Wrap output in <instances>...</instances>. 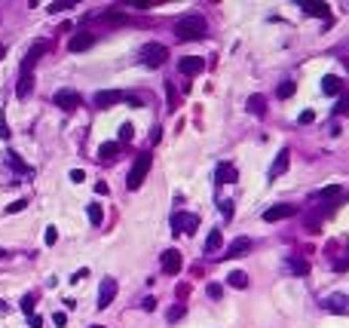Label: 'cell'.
<instances>
[{
	"mask_svg": "<svg viewBox=\"0 0 349 328\" xmlns=\"http://www.w3.org/2000/svg\"><path fill=\"white\" fill-rule=\"evenodd\" d=\"M117 154H120V141H104L98 147V160H113Z\"/></svg>",
	"mask_w": 349,
	"mask_h": 328,
	"instance_id": "d6986e66",
	"label": "cell"
},
{
	"mask_svg": "<svg viewBox=\"0 0 349 328\" xmlns=\"http://www.w3.org/2000/svg\"><path fill=\"white\" fill-rule=\"evenodd\" d=\"M34 304H37V298H34V295H25V298H21V313L34 316Z\"/></svg>",
	"mask_w": 349,
	"mask_h": 328,
	"instance_id": "83f0119b",
	"label": "cell"
},
{
	"mask_svg": "<svg viewBox=\"0 0 349 328\" xmlns=\"http://www.w3.org/2000/svg\"><path fill=\"white\" fill-rule=\"evenodd\" d=\"M166 58H169V49H166L162 43H144V46H141V61H144L147 68H159Z\"/></svg>",
	"mask_w": 349,
	"mask_h": 328,
	"instance_id": "3957f363",
	"label": "cell"
},
{
	"mask_svg": "<svg viewBox=\"0 0 349 328\" xmlns=\"http://www.w3.org/2000/svg\"><path fill=\"white\" fill-rule=\"evenodd\" d=\"M113 298H117V279L107 276V279L101 282V289H98V304H95V307H98V310H107Z\"/></svg>",
	"mask_w": 349,
	"mask_h": 328,
	"instance_id": "52a82bcc",
	"label": "cell"
},
{
	"mask_svg": "<svg viewBox=\"0 0 349 328\" xmlns=\"http://www.w3.org/2000/svg\"><path fill=\"white\" fill-rule=\"evenodd\" d=\"M288 163H291V154H288V150H279V154H276V163L270 166V178H279V175L288 169Z\"/></svg>",
	"mask_w": 349,
	"mask_h": 328,
	"instance_id": "9a60e30c",
	"label": "cell"
},
{
	"mask_svg": "<svg viewBox=\"0 0 349 328\" xmlns=\"http://www.w3.org/2000/svg\"><path fill=\"white\" fill-rule=\"evenodd\" d=\"M120 101H129V95H126V92H120V89H104V92H95V107H101V111H107V107H113V104H120Z\"/></svg>",
	"mask_w": 349,
	"mask_h": 328,
	"instance_id": "8992f818",
	"label": "cell"
},
{
	"mask_svg": "<svg viewBox=\"0 0 349 328\" xmlns=\"http://www.w3.org/2000/svg\"><path fill=\"white\" fill-rule=\"evenodd\" d=\"M199 227V218L196 215H190V212H175L172 215V230L175 233H193Z\"/></svg>",
	"mask_w": 349,
	"mask_h": 328,
	"instance_id": "5b68a950",
	"label": "cell"
},
{
	"mask_svg": "<svg viewBox=\"0 0 349 328\" xmlns=\"http://www.w3.org/2000/svg\"><path fill=\"white\" fill-rule=\"evenodd\" d=\"M248 111H251L254 117H264V111H267V101H264V95H251V98H248Z\"/></svg>",
	"mask_w": 349,
	"mask_h": 328,
	"instance_id": "ffe728a7",
	"label": "cell"
},
{
	"mask_svg": "<svg viewBox=\"0 0 349 328\" xmlns=\"http://www.w3.org/2000/svg\"><path fill=\"white\" fill-rule=\"evenodd\" d=\"M208 298H221V286L212 282V286H208Z\"/></svg>",
	"mask_w": 349,
	"mask_h": 328,
	"instance_id": "f35d334b",
	"label": "cell"
},
{
	"mask_svg": "<svg viewBox=\"0 0 349 328\" xmlns=\"http://www.w3.org/2000/svg\"><path fill=\"white\" fill-rule=\"evenodd\" d=\"M86 215H89L92 224H101V221H104V209H101L98 203H89V206H86Z\"/></svg>",
	"mask_w": 349,
	"mask_h": 328,
	"instance_id": "7402d4cb",
	"label": "cell"
},
{
	"mask_svg": "<svg viewBox=\"0 0 349 328\" xmlns=\"http://www.w3.org/2000/svg\"><path fill=\"white\" fill-rule=\"evenodd\" d=\"M300 9L307 15H319V18H331V6L328 3H300Z\"/></svg>",
	"mask_w": 349,
	"mask_h": 328,
	"instance_id": "2e32d148",
	"label": "cell"
},
{
	"mask_svg": "<svg viewBox=\"0 0 349 328\" xmlns=\"http://www.w3.org/2000/svg\"><path fill=\"white\" fill-rule=\"evenodd\" d=\"M31 89H34V74H31V68H21V71H18V86H15V95H18V98H28V95H31Z\"/></svg>",
	"mask_w": 349,
	"mask_h": 328,
	"instance_id": "8fae6325",
	"label": "cell"
},
{
	"mask_svg": "<svg viewBox=\"0 0 349 328\" xmlns=\"http://www.w3.org/2000/svg\"><path fill=\"white\" fill-rule=\"evenodd\" d=\"M202 68H205V61H202L199 55H184V58L178 61V71H181L184 77H196V74H202Z\"/></svg>",
	"mask_w": 349,
	"mask_h": 328,
	"instance_id": "ba28073f",
	"label": "cell"
},
{
	"mask_svg": "<svg viewBox=\"0 0 349 328\" xmlns=\"http://www.w3.org/2000/svg\"><path fill=\"white\" fill-rule=\"evenodd\" d=\"M52 322H55V325L61 328V325H64V322H67V316H64V313H58V310H55V316H52Z\"/></svg>",
	"mask_w": 349,
	"mask_h": 328,
	"instance_id": "8d00e7d4",
	"label": "cell"
},
{
	"mask_svg": "<svg viewBox=\"0 0 349 328\" xmlns=\"http://www.w3.org/2000/svg\"><path fill=\"white\" fill-rule=\"evenodd\" d=\"M221 215H224V218H233V200H224V203H221Z\"/></svg>",
	"mask_w": 349,
	"mask_h": 328,
	"instance_id": "1f68e13d",
	"label": "cell"
},
{
	"mask_svg": "<svg viewBox=\"0 0 349 328\" xmlns=\"http://www.w3.org/2000/svg\"><path fill=\"white\" fill-rule=\"evenodd\" d=\"M227 282H230L233 289H245V286H248V276H245L242 270H233V273L227 276Z\"/></svg>",
	"mask_w": 349,
	"mask_h": 328,
	"instance_id": "d4e9b609",
	"label": "cell"
},
{
	"mask_svg": "<svg viewBox=\"0 0 349 328\" xmlns=\"http://www.w3.org/2000/svg\"><path fill=\"white\" fill-rule=\"evenodd\" d=\"M248 249H251V239H248V236H239V239H233V243L227 246V255H224V258H242Z\"/></svg>",
	"mask_w": 349,
	"mask_h": 328,
	"instance_id": "4fadbf2b",
	"label": "cell"
},
{
	"mask_svg": "<svg viewBox=\"0 0 349 328\" xmlns=\"http://www.w3.org/2000/svg\"><path fill=\"white\" fill-rule=\"evenodd\" d=\"M52 101H55V107H61V111H77V107L83 104L80 92H74V89H58V92L52 95Z\"/></svg>",
	"mask_w": 349,
	"mask_h": 328,
	"instance_id": "277c9868",
	"label": "cell"
},
{
	"mask_svg": "<svg viewBox=\"0 0 349 328\" xmlns=\"http://www.w3.org/2000/svg\"><path fill=\"white\" fill-rule=\"evenodd\" d=\"M233 181H239V172H236L230 163H221V166L215 169V184H233Z\"/></svg>",
	"mask_w": 349,
	"mask_h": 328,
	"instance_id": "7c38bea8",
	"label": "cell"
},
{
	"mask_svg": "<svg viewBox=\"0 0 349 328\" xmlns=\"http://www.w3.org/2000/svg\"><path fill=\"white\" fill-rule=\"evenodd\" d=\"M28 325H31V328H40V325H43V319H40V316H31V319H28Z\"/></svg>",
	"mask_w": 349,
	"mask_h": 328,
	"instance_id": "60d3db41",
	"label": "cell"
},
{
	"mask_svg": "<svg viewBox=\"0 0 349 328\" xmlns=\"http://www.w3.org/2000/svg\"><path fill=\"white\" fill-rule=\"evenodd\" d=\"M325 310H337V313H346V298L343 295H334L325 301Z\"/></svg>",
	"mask_w": 349,
	"mask_h": 328,
	"instance_id": "cb8c5ba5",
	"label": "cell"
},
{
	"mask_svg": "<svg viewBox=\"0 0 349 328\" xmlns=\"http://www.w3.org/2000/svg\"><path fill=\"white\" fill-rule=\"evenodd\" d=\"M55 239H58V230H55V227H46V233H43V243H46V246H55Z\"/></svg>",
	"mask_w": 349,
	"mask_h": 328,
	"instance_id": "4dcf8cb0",
	"label": "cell"
},
{
	"mask_svg": "<svg viewBox=\"0 0 349 328\" xmlns=\"http://www.w3.org/2000/svg\"><path fill=\"white\" fill-rule=\"evenodd\" d=\"M25 206H28V203H25V200H15V203H12V206H9V212H12V215H15V212H21V209H25Z\"/></svg>",
	"mask_w": 349,
	"mask_h": 328,
	"instance_id": "d590c367",
	"label": "cell"
},
{
	"mask_svg": "<svg viewBox=\"0 0 349 328\" xmlns=\"http://www.w3.org/2000/svg\"><path fill=\"white\" fill-rule=\"evenodd\" d=\"M288 270H291V273H297V276H307V270H310V267H307V261H300V258H288Z\"/></svg>",
	"mask_w": 349,
	"mask_h": 328,
	"instance_id": "484cf974",
	"label": "cell"
},
{
	"mask_svg": "<svg viewBox=\"0 0 349 328\" xmlns=\"http://www.w3.org/2000/svg\"><path fill=\"white\" fill-rule=\"evenodd\" d=\"M291 215H297V209L282 203V206H273V209H267V212H264V221H267V224H273V221H285V218H291Z\"/></svg>",
	"mask_w": 349,
	"mask_h": 328,
	"instance_id": "9c48e42d",
	"label": "cell"
},
{
	"mask_svg": "<svg viewBox=\"0 0 349 328\" xmlns=\"http://www.w3.org/2000/svg\"><path fill=\"white\" fill-rule=\"evenodd\" d=\"M71 181H77V184H80V181H86V175H83L80 169H71Z\"/></svg>",
	"mask_w": 349,
	"mask_h": 328,
	"instance_id": "e575fe53",
	"label": "cell"
},
{
	"mask_svg": "<svg viewBox=\"0 0 349 328\" xmlns=\"http://www.w3.org/2000/svg\"><path fill=\"white\" fill-rule=\"evenodd\" d=\"M43 52H46V43H43V40H40V43H34V46L28 49V55H25L21 68H34V64H37V58H40Z\"/></svg>",
	"mask_w": 349,
	"mask_h": 328,
	"instance_id": "ac0fdd59",
	"label": "cell"
},
{
	"mask_svg": "<svg viewBox=\"0 0 349 328\" xmlns=\"http://www.w3.org/2000/svg\"><path fill=\"white\" fill-rule=\"evenodd\" d=\"M0 307H3V304H0Z\"/></svg>",
	"mask_w": 349,
	"mask_h": 328,
	"instance_id": "ee69618b",
	"label": "cell"
},
{
	"mask_svg": "<svg viewBox=\"0 0 349 328\" xmlns=\"http://www.w3.org/2000/svg\"><path fill=\"white\" fill-rule=\"evenodd\" d=\"M86 276H89V270H77V273H74V279H71V282H83V279H86Z\"/></svg>",
	"mask_w": 349,
	"mask_h": 328,
	"instance_id": "74e56055",
	"label": "cell"
},
{
	"mask_svg": "<svg viewBox=\"0 0 349 328\" xmlns=\"http://www.w3.org/2000/svg\"><path fill=\"white\" fill-rule=\"evenodd\" d=\"M224 246V236H221V230H212L208 233V239H205V252H218Z\"/></svg>",
	"mask_w": 349,
	"mask_h": 328,
	"instance_id": "603a6c76",
	"label": "cell"
},
{
	"mask_svg": "<svg viewBox=\"0 0 349 328\" xmlns=\"http://www.w3.org/2000/svg\"><path fill=\"white\" fill-rule=\"evenodd\" d=\"M95 193H98V196H104V193H107V184H104V181H98V184H95Z\"/></svg>",
	"mask_w": 349,
	"mask_h": 328,
	"instance_id": "ab89813d",
	"label": "cell"
},
{
	"mask_svg": "<svg viewBox=\"0 0 349 328\" xmlns=\"http://www.w3.org/2000/svg\"><path fill=\"white\" fill-rule=\"evenodd\" d=\"M313 120H316V114H313V111H304V114L297 117V123H304V126H307V123H313Z\"/></svg>",
	"mask_w": 349,
	"mask_h": 328,
	"instance_id": "d6a6232c",
	"label": "cell"
},
{
	"mask_svg": "<svg viewBox=\"0 0 349 328\" xmlns=\"http://www.w3.org/2000/svg\"><path fill=\"white\" fill-rule=\"evenodd\" d=\"M132 138H135L132 123H123V126H120V141H132Z\"/></svg>",
	"mask_w": 349,
	"mask_h": 328,
	"instance_id": "f1b7e54d",
	"label": "cell"
},
{
	"mask_svg": "<svg viewBox=\"0 0 349 328\" xmlns=\"http://www.w3.org/2000/svg\"><path fill=\"white\" fill-rule=\"evenodd\" d=\"M92 43H95V37L83 31V34H74V37H71V43H67V49H71V52H83V49H89Z\"/></svg>",
	"mask_w": 349,
	"mask_h": 328,
	"instance_id": "5bb4252c",
	"label": "cell"
},
{
	"mask_svg": "<svg viewBox=\"0 0 349 328\" xmlns=\"http://www.w3.org/2000/svg\"><path fill=\"white\" fill-rule=\"evenodd\" d=\"M181 264H184V258H181V252H178V249H169V252L162 255V270H166L169 276L181 273Z\"/></svg>",
	"mask_w": 349,
	"mask_h": 328,
	"instance_id": "30bf717a",
	"label": "cell"
},
{
	"mask_svg": "<svg viewBox=\"0 0 349 328\" xmlns=\"http://www.w3.org/2000/svg\"><path fill=\"white\" fill-rule=\"evenodd\" d=\"M184 313H187V307H184V304H175V307L169 310V322H178Z\"/></svg>",
	"mask_w": 349,
	"mask_h": 328,
	"instance_id": "f546056e",
	"label": "cell"
},
{
	"mask_svg": "<svg viewBox=\"0 0 349 328\" xmlns=\"http://www.w3.org/2000/svg\"><path fill=\"white\" fill-rule=\"evenodd\" d=\"M49 9H52V12H64V9H74V3H52Z\"/></svg>",
	"mask_w": 349,
	"mask_h": 328,
	"instance_id": "836d02e7",
	"label": "cell"
},
{
	"mask_svg": "<svg viewBox=\"0 0 349 328\" xmlns=\"http://www.w3.org/2000/svg\"><path fill=\"white\" fill-rule=\"evenodd\" d=\"M153 307H156V301H153V298H144V310H147V313H150V310H153Z\"/></svg>",
	"mask_w": 349,
	"mask_h": 328,
	"instance_id": "b9f144b4",
	"label": "cell"
},
{
	"mask_svg": "<svg viewBox=\"0 0 349 328\" xmlns=\"http://www.w3.org/2000/svg\"><path fill=\"white\" fill-rule=\"evenodd\" d=\"M175 34H178V40H202L208 34V25L202 15H184L175 25Z\"/></svg>",
	"mask_w": 349,
	"mask_h": 328,
	"instance_id": "6da1fadb",
	"label": "cell"
},
{
	"mask_svg": "<svg viewBox=\"0 0 349 328\" xmlns=\"http://www.w3.org/2000/svg\"><path fill=\"white\" fill-rule=\"evenodd\" d=\"M294 89H297V83H294V80H285V83L279 86V98H291Z\"/></svg>",
	"mask_w": 349,
	"mask_h": 328,
	"instance_id": "4316f807",
	"label": "cell"
},
{
	"mask_svg": "<svg viewBox=\"0 0 349 328\" xmlns=\"http://www.w3.org/2000/svg\"><path fill=\"white\" fill-rule=\"evenodd\" d=\"M89 328H104V325H89Z\"/></svg>",
	"mask_w": 349,
	"mask_h": 328,
	"instance_id": "7bdbcfd3",
	"label": "cell"
},
{
	"mask_svg": "<svg viewBox=\"0 0 349 328\" xmlns=\"http://www.w3.org/2000/svg\"><path fill=\"white\" fill-rule=\"evenodd\" d=\"M150 163H153L150 154H138V157H135V163H132V169H129V178H126V187H129V190H138V187L144 184V178H147V172H150Z\"/></svg>",
	"mask_w": 349,
	"mask_h": 328,
	"instance_id": "7a4b0ae2",
	"label": "cell"
},
{
	"mask_svg": "<svg viewBox=\"0 0 349 328\" xmlns=\"http://www.w3.org/2000/svg\"><path fill=\"white\" fill-rule=\"evenodd\" d=\"M322 92H325V95H340V92H343V80L334 77V74H328V77L322 80Z\"/></svg>",
	"mask_w": 349,
	"mask_h": 328,
	"instance_id": "e0dca14e",
	"label": "cell"
},
{
	"mask_svg": "<svg viewBox=\"0 0 349 328\" xmlns=\"http://www.w3.org/2000/svg\"><path fill=\"white\" fill-rule=\"evenodd\" d=\"M6 163H9V166H12L15 172H31V166H28V163H25V160H21L18 154H12V150L6 154Z\"/></svg>",
	"mask_w": 349,
	"mask_h": 328,
	"instance_id": "44dd1931",
	"label": "cell"
}]
</instances>
